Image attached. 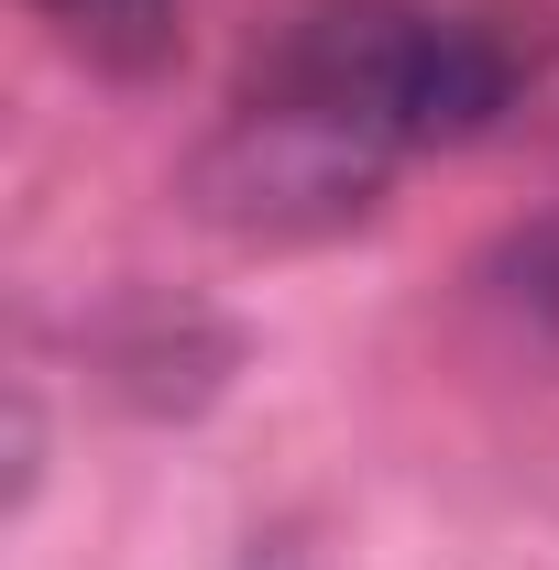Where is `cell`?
I'll list each match as a JSON object with an SVG mask.
<instances>
[{
  "instance_id": "cell-1",
  "label": "cell",
  "mask_w": 559,
  "mask_h": 570,
  "mask_svg": "<svg viewBox=\"0 0 559 570\" xmlns=\"http://www.w3.org/2000/svg\"><path fill=\"white\" fill-rule=\"evenodd\" d=\"M516 88H527L516 45L461 22V11H428V0H307L242 67L253 110L307 121V132L351 142L373 165L493 132L516 110Z\"/></svg>"
},
{
  "instance_id": "cell-2",
  "label": "cell",
  "mask_w": 559,
  "mask_h": 570,
  "mask_svg": "<svg viewBox=\"0 0 559 570\" xmlns=\"http://www.w3.org/2000/svg\"><path fill=\"white\" fill-rule=\"evenodd\" d=\"M33 22L99 77H154L187 33V0H33Z\"/></svg>"
},
{
  "instance_id": "cell-3",
  "label": "cell",
  "mask_w": 559,
  "mask_h": 570,
  "mask_svg": "<svg viewBox=\"0 0 559 570\" xmlns=\"http://www.w3.org/2000/svg\"><path fill=\"white\" fill-rule=\"evenodd\" d=\"M504 275H516V296H527L538 318H559V209L538 219V230H516V253H504Z\"/></svg>"
}]
</instances>
